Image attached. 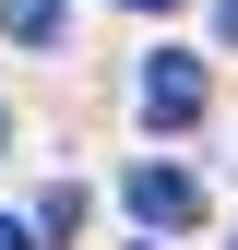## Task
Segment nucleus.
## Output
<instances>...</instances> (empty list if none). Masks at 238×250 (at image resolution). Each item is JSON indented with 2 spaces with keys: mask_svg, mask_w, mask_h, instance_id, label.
<instances>
[{
  "mask_svg": "<svg viewBox=\"0 0 238 250\" xmlns=\"http://www.w3.org/2000/svg\"><path fill=\"white\" fill-rule=\"evenodd\" d=\"M143 119H155V131H191V119H202V60L191 48H155V60H143Z\"/></svg>",
  "mask_w": 238,
  "mask_h": 250,
  "instance_id": "1",
  "label": "nucleus"
},
{
  "mask_svg": "<svg viewBox=\"0 0 238 250\" xmlns=\"http://www.w3.org/2000/svg\"><path fill=\"white\" fill-rule=\"evenodd\" d=\"M119 203H131L143 227H202V179H191V167H131Z\"/></svg>",
  "mask_w": 238,
  "mask_h": 250,
  "instance_id": "2",
  "label": "nucleus"
},
{
  "mask_svg": "<svg viewBox=\"0 0 238 250\" xmlns=\"http://www.w3.org/2000/svg\"><path fill=\"white\" fill-rule=\"evenodd\" d=\"M0 36H24V48H60V36H72V0H0Z\"/></svg>",
  "mask_w": 238,
  "mask_h": 250,
  "instance_id": "3",
  "label": "nucleus"
},
{
  "mask_svg": "<svg viewBox=\"0 0 238 250\" xmlns=\"http://www.w3.org/2000/svg\"><path fill=\"white\" fill-rule=\"evenodd\" d=\"M0 250H36V227H12V214H0Z\"/></svg>",
  "mask_w": 238,
  "mask_h": 250,
  "instance_id": "4",
  "label": "nucleus"
},
{
  "mask_svg": "<svg viewBox=\"0 0 238 250\" xmlns=\"http://www.w3.org/2000/svg\"><path fill=\"white\" fill-rule=\"evenodd\" d=\"M215 36H226V48H238V0H215Z\"/></svg>",
  "mask_w": 238,
  "mask_h": 250,
  "instance_id": "5",
  "label": "nucleus"
},
{
  "mask_svg": "<svg viewBox=\"0 0 238 250\" xmlns=\"http://www.w3.org/2000/svg\"><path fill=\"white\" fill-rule=\"evenodd\" d=\"M0 155H12V119H0Z\"/></svg>",
  "mask_w": 238,
  "mask_h": 250,
  "instance_id": "6",
  "label": "nucleus"
},
{
  "mask_svg": "<svg viewBox=\"0 0 238 250\" xmlns=\"http://www.w3.org/2000/svg\"><path fill=\"white\" fill-rule=\"evenodd\" d=\"M131 12H167V0H131Z\"/></svg>",
  "mask_w": 238,
  "mask_h": 250,
  "instance_id": "7",
  "label": "nucleus"
}]
</instances>
